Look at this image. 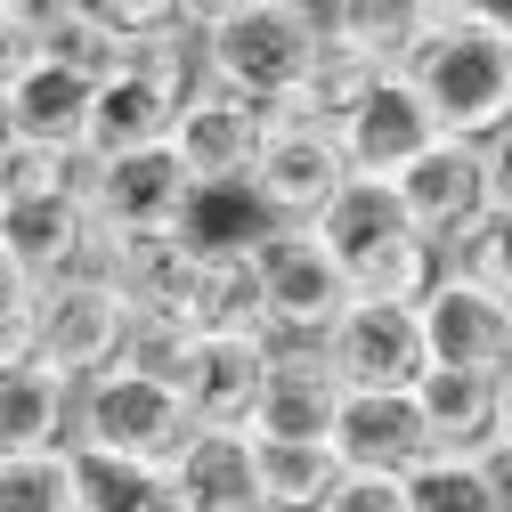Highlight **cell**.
<instances>
[{"mask_svg":"<svg viewBox=\"0 0 512 512\" xmlns=\"http://www.w3.org/2000/svg\"><path fill=\"white\" fill-rule=\"evenodd\" d=\"M204 82L212 90H236L252 106H293L317 74V57H326V41H317V9H301V0H212L204 9Z\"/></svg>","mask_w":512,"mask_h":512,"instance_id":"obj_2","label":"cell"},{"mask_svg":"<svg viewBox=\"0 0 512 512\" xmlns=\"http://www.w3.org/2000/svg\"><path fill=\"white\" fill-rule=\"evenodd\" d=\"M0 147H9V106H0Z\"/></svg>","mask_w":512,"mask_h":512,"instance_id":"obj_41","label":"cell"},{"mask_svg":"<svg viewBox=\"0 0 512 512\" xmlns=\"http://www.w3.org/2000/svg\"><path fill=\"white\" fill-rule=\"evenodd\" d=\"M33 66V25H25V0H0V98H9Z\"/></svg>","mask_w":512,"mask_h":512,"instance_id":"obj_37","label":"cell"},{"mask_svg":"<svg viewBox=\"0 0 512 512\" xmlns=\"http://www.w3.org/2000/svg\"><path fill=\"white\" fill-rule=\"evenodd\" d=\"M114 244V236H106ZM106 277L122 285L139 317H171L187 326V309H196V277H204V252L187 236H139V244H114L106 252Z\"/></svg>","mask_w":512,"mask_h":512,"instance_id":"obj_19","label":"cell"},{"mask_svg":"<svg viewBox=\"0 0 512 512\" xmlns=\"http://www.w3.org/2000/svg\"><path fill=\"white\" fill-rule=\"evenodd\" d=\"M187 334H244V342H269V293H261L252 252H204Z\"/></svg>","mask_w":512,"mask_h":512,"instance_id":"obj_21","label":"cell"},{"mask_svg":"<svg viewBox=\"0 0 512 512\" xmlns=\"http://www.w3.org/2000/svg\"><path fill=\"white\" fill-rule=\"evenodd\" d=\"M90 220L114 244H139V236H187V212H196V171L179 163V147L155 155H122V163H90Z\"/></svg>","mask_w":512,"mask_h":512,"instance_id":"obj_7","label":"cell"},{"mask_svg":"<svg viewBox=\"0 0 512 512\" xmlns=\"http://www.w3.org/2000/svg\"><path fill=\"white\" fill-rule=\"evenodd\" d=\"M0 512H74V447L0 456Z\"/></svg>","mask_w":512,"mask_h":512,"instance_id":"obj_31","label":"cell"},{"mask_svg":"<svg viewBox=\"0 0 512 512\" xmlns=\"http://www.w3.org/2000/svg\"><path fill=\"white\" fill-rule=\"evenodd\" d=\"M74 415H82V391L57 382L49 366L0 382V456H57V447H74Z\"/></svg>","mask_w":512,"mask_h":512,"instance_id":"obj_20","label":"cell"},{"mask_svg":"<svg viewBox=\"0 0 512 512\" xmlns=\"http://www.w3.org/2000/svg\"><path fill=\"white\" fill-rule=\"evenodd\" d=\"M98 82H106V74H82V66H57V57H33L25 82L0 98V106H9V139H25V147H57V155H82V163H90Z\"/></svg>","mask_w":512,"mask_h":512,"instance_id":"obj_14","label":"cell"},{"mask_svg":"<svg viewBox=\"0 0 512 512\" xmlns=\"http://www.w3.org/2000/svg\"><path fill=\"white\" fill-rule=\"evenodd\" d=\"M334 366L342 391H423L431 374V342H423V317L415 309H374V301H350L342 326L317 342Z\"/></svg>","mask_w":512,"mask_h":512,"instance_id":"obj_9","label":"cell"},{"mask_svg":"<svg viewBox=\"0 0 512 512\" xmlns=\"http://www.w3.org/2000/svg\"><path fill=\"white\" fill-rule=\"evenodd\" d=\"M334 456L342 472H366V480H415L439 439H431V415L415 391H350L342 399V423H334Z\"/></svg>","mask_w":512,"mask_h":512,"instance_id":"obj_10","label":"cell"},{"mask_svg":"<svg viewBox=\"0 0 512 512\" xmlns=\"http://www.w3.org/2000/svg\"><path fill=\"white\" fill-rule=\"evenodd\" d=\"M496 439H504V447H512V374H504V382H496Z\"/></svg>","mask_w":512,"mask_h":512,"instance_id":"obj_40","label":"cell"},{"mask_svg":"<svg viewBox=\"0 0 512 512\" xmlns=\"http://www.w3.org/2000/svg\"><path fill=\"white\" fill-rule=\"evenodd\" d=\"M350 269V301H374V309H423L431 301V285L447 277V252L431 244V236H391V244H374V252H358V261H342Z\"/></svg>","mask_w":512,"mask_h":512,"instance_id":"obj_22","label":"cell"},{"mask_svg":"<svg viewBox=\"0 0 512 512\" xmlns=\"http://www.w3.org/2000/svg\"><path fill=\"white\" fill-rule=\"evenodd\" d=\"M171 512H269L261 496V439L196 431L171 464Z\"/></svg>","mask_w":512,"mask_h":512,"instance_id":"obj_17","label":"cell"},{"mask_svg":"<svg viewBox=\"0 0 512 512\" xmlns=\"http://www.w3.org/2000/svg\"><path fill=\"white\" fill-rule=\"evenodd\" d=\"M342 382L326 366V350L309 342H277V366H269V407H261V431L252 439H285V447H334V423H342Z\"/></svg>","mask_w":512,"mask_h":512,"instance_id":"obj_16","label":"cell"},{"mask_svg":"<svg viewBox=\"0 0 512 512\" xmlns=\"http://www.w3.org/2000/svg\"><path fill=\"white\" fill-rule=\"evenodd\" d=\"M480 472H488L496 512H512V447H504V439H496V447H480Z\"/></svg>","mask_w":512,"mask_h":512,"instance_id":"obj_38","label":"cell"},{"mask_svg":"<svg viewBox=\"0 0 512 512\" xmlns=\"http://www.w3.org/2000/svg\"><path fill=\"white\" fill-rule=\"evenodd\" d=\"M269 366H277V342H244V334H196V358H187V423L196 431H261V407H269Z\"/></svg>","mask_w":512,"mask_h":512,"instance_id":"obj_11","label":"cell"},{"mask_svg":"<svg viewBox=\"0 0 512 512\" xmlns=\"http://www.w3.org/2000/svg\"><path fill=\"white\" fill-rule=\"evenodd\" d=\"M447 139H504L512 131V17L480 0H415V41L399 66Z\"/></svg>","mask_w":512,"mask_h":512,"instance_id":"obj_1","label":"cell"},{"mask_svg":"<svg viewBox=\"0 0 512 512\" xmlns=\"http://www.w3.org/2000/svg\"><path fill=\"white\" fill-rule=\"evenodd\" d=\"M488 179H496V212H512V131L488 139Z\"/></svg>","mask_w":512,"mask_h":512,"instance_id":"obj_39","label":"cell"},{"mask_svg":"<svg viewBox=\"0 0 512 512\" xmlns=\"http://www.w3.org/2000/svg\"><path fill=\"white\" fill-rule=\"evenodd\" d=\"M504 17H512V9H504Z\"/></svg>","mask_w":512,"mask_h":512,"instance_id":"obj_42","label":"cell"},{"mask_svg":"<svg viewBox=\"0 0 512 512\" xmlns=\"http://www.w3.org/2000/svg\"><path fill=\"white\" fill-rule=\"evenodd\" d=\"M187 439H196V423H187V399L163 391V382H139V374H122V366L98 374V382H82L74 447H106V456H131V464L171 472Z\"/></svg>","mask_w":512,"mask_h":512,"instance_id":"obj_4","label":"cell"},{"mask_svg":"<svg viewBox=\"0 0 512 512\" xmlns=\"http://www.w3.org/2000/svg\"><path fill=\"white\" fill-rule=\"evenodd\" d=\"M350 155L334 131H317V122H285L269 114V147L261 163H252V204L269 212V228H317L334 204H342V187H350Z\"/></svg>","mask_w":512,"mask_h":512,"instance_id":"obj_5","label":"cell"},{"mask_svg":"<svg viewBox=\"0 0 512 512\" xmlns=\"http://www.w3.org/2000/svg\"><path fill=\"white\" fill-rule=\"evenodd\" d=\"M456 277H472V285H488L496 301H512V212H488L464 244H456V261H447Z\"/></svg>","mask_w":512,"mask_h":512,"instance_id":"obj_34","label":"cell"},{"mask_svg":"<svg viewBox=\"0 0 512 512\" xmlns=\"http://www.w3.org/2000/svg\"><path fill=\"white\" fill-rule=\"evenodd\" d=\"M179 114H187L179 90H163V82H147V74H131V66H114V74L98 82L90 163H122V155H155V147H171V139H179Z\"/></svg>","mask_w":512,"mask_h":512,"instance_id":"obj_18","label":"cell"},{"mask_svg":"<svg viewBox=\"0 0 512 512\" xmlns=\"http://www.w3.org/2000/svg\"><path fill=\"white\" fill-rule=\"evenodd\" d=\"M439 139H447V131H439V114L423 106V90H415L407 74H391V82H382V90L342 122V155H350L358 179H399V171L423 163Z\"/></svg>","mask_w":512,"mask_h":512,"instance_id":"obj_15","label":"cell"},{"mask_svg":"<svg viewBox=\"0 0 512 512\" xmlns=\"http://www.w3.org/2000/svg\"><path fill=\"white\" fill-rule=\"evenodd\" d=\"M407 512H496L480 456H431V464L407 480Z\"/></svg>","mask_w":512,"mask_h":512,"instance_id":"obj_32","label":"cell"},{"mask_svg":"<svg viewBox=\"0 0 512 512\" xmlns=\"http://www.w3.org/2000/svg\"><path fill=\"white\" fill-rule=\"evenodd\" d=\"M342 480V456L334 447H285V439H261V496L269 512H317Z\"/></svg>","mask_w":512,"mask_h":512,"instance_id":"obj_28","label":"cell"},{"mask_svg":"<svg viewBox=\"0 0 512 512\" xmlns=\"http://www.w3.org/2000/svg\"><path fill=\"white\" fill-rule=\"evenodd\" d=\"M17 374H41V293L0 309V382H17Z\"/></svg>","mask_w":512,"mask_h":512,"instance_id":"obj_35","label":"cell"},{"mask_svg":"<svg viewBox=\"0 0 512 512\" xmlns=\"http://www.w3.org/2000/svg\"><path fill=\"white\" fill-rule=\"evenodd\" d=\"M131 326H139V309L122 301V285L106 277V269H90V277H66V285H49L41 293V366L57 374V382H98V374H114L122 366V342H131Z\"/></svg>","mask_w":512,"mask_h":512,"instance_id":"obj_6","label":"cell"},{"mask_svg":"<svg viewBox=\"0 0 512 512\" xmlns=\"http://www.w3.org/2000/svg\"><path fill=\"white\" fill-rule=\"evenodd\" d=\"M269 236V212L252 204V187H204L187 212V244L196 252H252Z\"/></svg>","mask_w":512,"mask_h":512,"instance_id":"obj_30","label":"cell"},{"mask_svg":"<svg viewBox=\"0 0 512 512\" xmlns=\"http://www.w3.org/2000/svg\"><path fill=\"white\" fill-rule=\"evenodd\" d=\"M415 317H423L431 366H447V374H496V382L512 374V301H496L488 285L447 269Z\"/></svg>","mask_w":512,"mask_h":512,"instance_id":"obj_12","label":"cell"},{"mask_svg":"<svg viewBox=\"0 0 512 512\" xmlns=\"http://www.w3.org/2000/svg\"><path fill=\"white\" fill-rule=\"evenodd\" d=\"M252 269L269 293V342H326L350 309V269L317 228H269L252 244Z\"/></svg>","mask_w":512,"mask_h":512,"instance_id":"obj_3","label":"cell"},{"mask_svg":"<svg viewBox=\"0 0 512 512\" xmlns=\"http://www.w3.org/2000/svg\"><path fill=\"white\" fill-rule=\"evenodd\" d=\"M317 41L334 57H366V66L399 74L415 41V0H334V9H317Z\"/></svg>","mask_w":512,"mask_h":512,"instance_id":"obj_23","label":"cell"},{"mask_svg":"<svg viewBox=\"0 0 512 512\" xmlns=\"http://www.w3.org/2000/svg\"><path fill=\"white\" fill-rule=\"evenodd\" d=\"M187 358H196V334L171 326V317H139L131 342H122V374L163 382V391H179V382H187Z\"/></svg>","mask_w":512,"mask_h":512,"instance_id":"obj_33","label":"cell"},{"mask_svg":"<svg viewBox=\"0 0 512 512\" xmlns=\"http://www.w3.org/2000/svg\"><path fill=\"white\" fill-rule=\"evenodd\" d=\"M399 212H407V228L415 236H431L447 261H456V244L496 212V179H488V147H472V139H439L423 163H407L399 179Z\"/></svg>","mask_w":512,"mask_h":512,"instance_id":"obj_8","label":"cell"},{"mask_svg":"<svg viewBox=\"0 0 512 512\" xmlns=\"http://www.w3.org/2000/svg\"><path fill=\"white\" fill-rule=\"evenodd\" d=\"M25 25H33V57H57V66H82V74H114V49L98 33L90 0H25Z\"/></svg>","mask_w":512,"mask_h":512,"instance_id":"obj_27","label":"cell"},{"mask_svg":"<svg viewBox=\"0 0 512 512\" xmlns=\"http://www.w3.org/2000/svg\"><path fill=\"white\" fill-rule=\"evenodd\" d=\"M317 236H326L342 261H358V252H374V244H391V236H407V212H399V187L391 179H350L342 187V204L317 220Z\"/></svg>","mask_w":512,"mask_h":512,"instance_id":"obj_26","label":"cell"},{"mask_svg":"<svg viewBox=\"0 0 512 512\" xmlns=\"http://www.w3.org/2000/svg\"><path fill=\"white\" fill-rule=\"evenodd\" d=\"M415 399L431 415L439 456H480V447H496V374H447V366H431Z\"/></svg>","mask_w":512,"mask_h":512,"instance_id":"obj_24","label":"cell"},{"mask_svg":"<svg viewBox=\"0 0 512 512\" xmlns=\"http://www.w3.org/2000/svg\"><path fill=\"white\" fill-rule=\"evenodd\" d=\"M317 512H407V488L399 480H366V472H342L334 496L317 504Z\"/></svg>","mask_w":512,"mask_h":512,"instance_id":"obj_36","label":"cell"},{"mask_svg":"<svg viewBox=\"0 0 512 512\" xmlns=\"http://www.w3.org/2000/svg\"><path fill=\"white\" fill-rule=\"evenodd\" d=\"M171 147H179L187 171H196V187H244L252 163H261V147H269V106H252V98L204 82L196 98H187Z\"/></svg>","mask_w":512,"mask_h":512,"instance_id":"obj_13","label":"cell"},{"mask_svg":"<svg viewBox=\"0 0 512 512\" xmlns=\"http://www.w3.org/2000/svg\"><path fill=\"white\" fill-rule=\"evenodd\" d=\"M74 512H171V472L106 456V447H74Z\"/></svg>","mask_w":512,"mask_h":512,"instance_id":"obj_25","label":"cell"},{"mask_svg":"<svg viewBox=\"0 0 512 512\" xmlns=\"http://www.w3.org/2000/svg\"><path fill=\"white\" fill-rule=\"evenodd\" d=\"M82 187H90V163L82 155L25 147V139L0 147V212H9V204H49V196H82Z\"/></svg>","mask_w":512,"mask_h":512,"instance_id":"obj_29","label":"cell"}]
</instances>
